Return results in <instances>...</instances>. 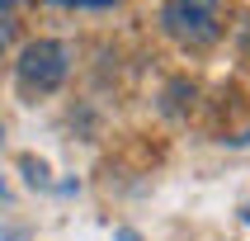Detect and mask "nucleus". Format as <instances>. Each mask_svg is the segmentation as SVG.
I'll return each instance as SVG.
<instances>
[{"mask_svg": "<svg viewBox=\"0 0 250 241\" xmlns=\"http://www.w3.org/2000/svg\"><path fill=\"white\" fill-rule=\"evenodd\" d=\"M10 43V24H5V14H0V47Z\"/></svg>", "mask_w": 250, "mask_h": 241, "instance_id": "nucleus-5", "label": "nucleus"}, {"mask_svg": "<svg viewBox=\"0 0 250 241\" xmlns=\"http://www.w3.org/2000/svg\"><path fill=\"white\" fill-rule=\"evenodd\" d=\"M166 33L184 47H208L222 33V0H170Z\"/></svg>", "mask_w": 250, "mask_h": 241, "instance_id": "nucleus-1", "label": "nucleus"}, {"mask_svg": "<svg viewBox=\"0 0 250 241\" xmlns=\"http://www.w3.org/2000/svg\"><path fill=\"white\" fill-rule=\"evenodd\" d=\"M71 71V47L57 38H38L19 52V85L24 90H57Z\"/></svg>", "mask_w": 250, "mask_h": 241, "instance_id": "nucleus-2", "label": "nucleus"}, {"mask_svg": "<svg viewBox=\"0 0 250 241\" xmlns=\"http://www.w3.org/2000/svg\"><path fill=\"white\" fill-rule=\"evenodd\" d=\"M113 241H142V237L132 232V227H118V232H113Z\"/></svg>", "mask_w": 250, "mask_h": 241, "instance_id": "nucleus-4", "label": "nucleus"}, {"mask_svg": "<svg viewBox=\"0 0 250 241\" xmlns=\"http://www.w3.org/2000/svg\"><path fill=\"white\" fill-rule=\"evenodd\" d=\"M246 222H250V208H246Z\"/></svg>", "mask_w": 250, "mask_h": 241, "instance_id": "nucleus-7", "label": "nucleus"}, {"mask_svg": "<svg viewBox=\"0 0 250 241\" xmlns=\"http://www.w3.org/2000/svg\"><path fill=\"white\" fill-rule=\"evenodd\" d=\"M0 194H5V184H0Z\"/></svg>", "mask_w": 250, "mask_h": 241, "instance_id": "nucleus-8", "label": "nucleus"}, {"mask_svg": "<svg viewBox=\"0 0 250 241\" xmlns=\"http://www.w3.org/2000/svg\"><path fill=\"white\" fill-rule=\"evenodd\" d=\"M47 5H81V10H95V5H113V0H47Z\"/></svg>", "mask_w": 250, "mask_h": 241, "instance_id": "nucleus-3", "label": "nucleus"}, {"mask_svg": "<svg viewBox=\"0 0 250 241\" xmlns=\"http://www.w3.org/2000/svg\"><path fill=\"white\" fill-rule=\"evenodd\" d=\"M10 5H19V0H0V14H5V10H10Z\"/></svg>", "mask_w": 250, "mask_h": 241, "instance_id": "nucleus-6", "label": "nucleus"}]
</instances>
